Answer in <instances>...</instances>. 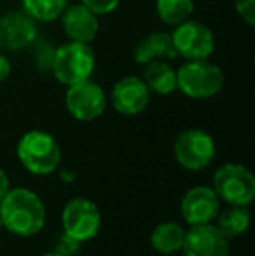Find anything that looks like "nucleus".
Here are the masks:
<instances>
[{
	"mask_svg": "<svg viewBox=\"0 0 255 256\" xmlns=\"http://www.w3.org/2000/svg\"><path fill=\"white\" fill-rule=\"evenodd\" d=\"M42 256H67V254L58 253V251H53V253H46V254H42Z\"/></svg>",
	"mask_w": 255,
	"mask_h": 256,
	"instance_id": "25",
	"label": "nucleus"
},
{
	"mask_svg": "<svg viewBox=\"0 0 255 256\" xmlns=\"http://www.w3.org/2000/svg\"><path fill=\"white\" fill-rule=\"evenodd\" d=\"M62 24L72 42H82V44L95 40L100 30L98 16L82 4L65 7L62 12Z\"/></svg>",
	"mask_w": 255,
	"mask_h": 256,
	"instance_id": "14",
	"label": "nucleus"
},
{
	"mask_svg": "<svg viewBox=\"0 0 255 256\" xmlns=\"http://www.w3.org/2000/svg\"><path fill=\"white\" fill-rule=\"evenodd\" d=\"M143 82L150 92L168 96L177 91V70L170 66L164 60L150 61L143 70Z\"/></svg>",
	"mask_w": 255,
	"mask_h": 256,
	"instance_id": "16",
	"label": "nucleus"
},
{
	"mask_svg": "<svg viewBox=\"0 0 255 256\" xmlns=\"http://www.w3.org/2000/svg\"><path fill=\"white\" fill-rule=\"evenodd\" d=\"M173 48L185 60H208L215 49V37L206 24L199 21H184L171 34Z\"/></svg>",
	"mask_w": 255,
	"mask_h": 256,
	"instance_id": "8",
	"label": "nucleus"
},
{
	"mask_svg": "<svg viewBox=\"0 0 255 256\" xmlns=\"http://www.w3.org/2000/svg\"><path fill=\"white\" fill-rule=\"evenodd\" d=\"M156 9L163 23L178 26L184 21L191 20L194 0H156Z\"/></svg>",
	"mask_w": 255,
	"mask_h": 256,
	"instance_id": "19",
	"label": "nucleus"
},
{
	"mask_svg": "<svg viewBox=\"0 0 255 256\" xmlns=\"http://www.w3.org/2000/svg\"><path fill=\"white\" fill-rule=\"evenodd\" d=\"M37 40V26L27 12L0 16V49L21 51Z\"/></svg>",
	"mask_w": 255,
	"mask_h": 256,
	"instance_id": "12",
	"label": "nucleus"
},
{
	"mask_svg": "<svg viewBox=\"0 0 255 256\" xmlns=\"http://www.w3.org/2000/svg\"><path fill=\"white\" fill-rule=\"evenodd\" d=\"M48 211L42 199L25 186L11 188L0 200L2 226L18 237L37 236L46 225Z\"/></svg>",
	"mask_w": 255,
	"mask_h": 256,
	"instance_id": "1",
	"label": "nucleus"
},
{
	"mask_svg": "<svg viewBox=\"0 0 255 256\" xmlns=\"http://www.w3.org/2000/svg\"><path fill=\"white\" fill-rule=\"evenodd\" d=\"M81 4L88 7L89 10H93L96 16H102V14L112 12L121 4V0H81Z\"/></svg>",
	"mask_w": 255,
	"mask_h": 256,
	"instance_id": "21",
	"label": "nucleus"
},
{
	"mask_svg": "<svg viewBox=\"0 0 255 256\" xmlns=\"http://www.w3.org/2000/svg\"><path fill=\"white\" fill-rule=\"evenodd\" d=\"M220 211V199L211 186H192L187 190L180 202L182 218L189 225H206L213 223Z\"/></svg>",
	"mask_w": 255,
	"mask_h": 256,
	"instance_id": "10",
	"label": "nucleus"
},
{
	"mask_svg": "<svg viewBox=\"0 0 255 256\" xmlns=\"http://www.w3.org/2000/svg\"><path fill=\"white\" fill-rule=\"evenodd\" d=\"M217 226L225 239H236L243 236L250 226V212L246 206H229L224 211H218L217 214Z\"/></svg>",
	"mask_w": 255,
	"mask_h": 256,
	"instance_id": "18",
	"label": "nucleus"
},
{
	"mask_svg": "<svg viewBox=\"0 0 255 256\" xmlns=\"http://www.w3.org/2000/svg\"><path fill=\"white\" fill-rule=\"evenodd\" d=\"M62 222L65 236L82 244L98 236L102 228V212L93 200L75 197L63 208Z\"/></svg>",
	"mask_w": 255,
	"mask_h": 256,
	"instance_id": "6",
	"label": "nucleus"
},
{
	"mask_svg": "<svg viewBox=\"0 0 255 256\" xmlns=\"http://www.w3.org/2000/svg\"><path fill=\"white\" fill-rule=\"evenodd\" d=\"M2 228H4V226H2V220H0V232H2Z\"/></svg>",
	"mask_w": 255,
	"mask_h": 256,
	"instance_id": "26",
	"label": "nucleus"
},
{
	"mask_svg": "<svg viewBox=\"0 0 255 256\" xmlns=\"http://www.w3.org/2000/svg\"><path fill=\"white\" fill-rule=\"evenodd\" d=\"M16 152L23 168L37 176L53 174L62 162V148L56 138L37 129L21 136Z\"/></svg>",
	"mask_w": 255,
	"mask_h": 256,
	"instance_id": "2",
	"label": "nucleus"
},
{
	"mask_svg": "<svg viewBox=\"0 0 255 256\" xmlns=\"http://www.w3.org/2000/svg\"><path fill=\"white\" fill-rule=\"evenodd\" d=\"M11 72H13V66H11L9 60H7L4 54H0V82L7 80L11 75Z\"/></svg>",
	"mask_w": 255,
	"mask_h": 256,
	"instance_id": "23",
	"label": "nucleus"
},
{
	"mask_svg": "<svg viewBox=\"0 0 255 256\" xmlns=\"http://www.w3.org/2000/svg\"><path fill=\"white\" fill-rule=\"evenodd\" d=\"M150 91L140 77H124L114 86L112 104L121 115L133 117L138 115L149 106Z\"/></svg>",
	"mask_w": 255,
	"mask_h": 256,
	"instance_id": "13",
	"label": "nucleus"
},
{
	"mask_svg": "<svg viewBox=\"0 0 255 256\" xmlns=\"http://www.w3.org/2000/svg\"><path fill=\"white\" fill-rule=\"evenodd\" d=\"M65 104L74 118L81 122H91L103 115L107 108V96L98 84L88 78L75 86H68Z\"/></svg>",
	"mask_w": 255,
	"mask_h": 256,
	"instance_id": "9",
	"label": "nucleus"
},
{
	"mask_svg": "<svg viewBox=\"0 0 255 256\" xmlns=\"http://www.w3.org/2000/svg\"><path fill=\"white\" fill-rule=\"evenodd\" d=\"M215 142L203 129H187L175 140L173 154L177 162L187 171H201L215 158Z\"/></svg>",
	"mask_w": 255,
	"mask_h": 256,
	"instance_id": "7",
	"label": "nucleus"
},
{
	"mask_svg": "<svg viewBox=\"0 0 255 256\" xmlns=\"http://www.w3.org/2000/svg\"><path fill=\"white\" fill-rule=\"evenodd\" d=\"M184 237H185V228L180 223L164 222L152 230V234H150V246H152V250L156 253L170 256L182 251Z\"/></svg>",
	"mask_w": 255,
	"mask_h": 256,
	"instance_id": "17",
	"label": "nucleus"
},
{
	"mask_svg": "<svg viewBox=\"0 0 255 256\" xmlns=\"http://www.w3.org/2000/svg\"><path fill=\"white\" fill-rule=\"evenodd\" d=\"M211 188L229 206H248L255 197V178L248 168L229 162L215 171Z\"/></svg>",
	"mask_w": 255,
	"mask_h": 256,
	"instance_id": "5",
	"label": "nucleus"
},
{
	"mask_svg": "<svg viewBox=\"0 0 255 256\" xmlns=\"http://www.w3.org/2000/svg\"><path fill=\"white\" fill-rule=\"evenodd\" d=\"M184 256H229V239H225L213 223L192 225L185 230Z\"/></svg>",
	"mask_w": 255,
	"mask_h": 256,
	"instance_id": "11",
	"label": "nucleus"
},
{
	"mask_svg": "<svg viewBox=\"0 0 255 256\" xmlns=\"http://www.w3.org/2000/svg\"><path fill=\"white\" fill-rule=\"evenodd\" d=\"M236 12L250 26L255 24V0H234Z\"/></svg>",
	"mask_w": 255,
	"mask_h": 256,
	"instance_id": "22",
	"label": "nucleus"
},
{
	"mask_svg": "<svg viewBox=\"0 0 255 256\" xmlns=\"http://www.w3.org/2000/svg\"><path fill=\"white\" fill-rule=\"evenodd\" d=\"M68 0H23V9L32 20L37 21H55L62 16Z\"/></svg>",
	"mask_w": 255,
	"mask_h": 256,
	"instance_id": "20",
	"label": "nucleus"
},
{
	"mask_svg": "<svg viewBox=\"0 0 255 256\" xmlns=\"http://www.w3.org/2000/svg\"><path fill=\"white\" fill-rule=\"evenodd\" d=\"M95 64V52L89 44L70 40L55 51L51 72L63 86H75L91 77Z\"/></svg>",
	"mask_w": 255,
	"mask_h": 256,
	"instance_id": "4",
	"label": "nucleus"
},
{
	"mask_svg": "<svg viewBox=\"0 0 255 256\" xmlns=\"http://www.w3.org/2000/svg\"><path fill=\"white\" fill-rule=\"evenodd\" d=\"M11 190V182H9V176H7V172L4 171L2 168H0V200L4 199V196H6L7 192Z\"/></svg>",
	"mask_w": 255,
	"mask_h": 256,
	"instance_id": "24",
	"label": "nucleus"
},
{
	"mask_svg": "<svg viewBox=\"0 0 255 256\" xmlns=\"http://www.w3.org/2000/svg\"><path fill=\"white\" fill-rule=\"evenodd\" d=\"M175 58H178V54L173 48L171 34H164V32L147 35L135 48V61L140 64H147L157 60H175Z\"/></svg>",
	"mask_w": 255,
	"mask_h": 256,
	"instance_id": "15",
	"label": "nucleus"
},
{
	"mask_svg": "<svg viewBox=\"0 0 255 256\" xmlns=\"http://www.w3.org/2000/svg\"><path fill=\"white\" fill-rule=\"evenodd\" d=\"M224 88V72L206 60H189L177 72V89L192 100H208Z\"/></svg>",
	"mask_w": 255,
	"mask_h": 256,
	"instance_id": "3",
	"label": "nucleus"
}]
</instances>
